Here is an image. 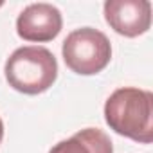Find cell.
Masks as SVG:
<instances>
[{"instance_id":"obj_1","label":"cell","mask_w":153,"mask_h":153,"mask_svg":"<svg viewBox=\"0 0 153 153\" xmlns=\"http://www.w3.org/2000/svg\"><path fill=\"white\" fill-rule=\"evenodd\" d=\"M105 121L115 133L140 144L153 140V94L137 87H123L105 103Z\"/></svg>"},{"instance_id":"obj_2","label":"cell","mask_w":153,"mask_h":153,"mask_svg":"<svg viewBox=\"0 0 153 153\" xmlns=\"http://www.w3.org/2000/svg\"><path fill=\"white\" fill-rule=\"evenodd\" d=\"M4 74L11 88L25 96L47 92L58 79V61L54 54L40 45L16 49L4 65Z\"/></svg>"},{"instance_id":"obj_3","label":"cell","mask_w":153,"mask_h":153,"mask_svg":"<svg viewBox=\"0 0 153 153\" xmlns=\"http://www.w3.org/2000/svg\"><path fill=\"white\" fill-rule=\"evenodd\" d=\"M61 54L65 65L72 72L94 76L108 67L112 59V45L105 33L94 27H81L65 38Z\"/></svg>"},{"instance_id":"obj_4","label":"cell","mask_w":153,"mask_h":153,"mask_svg":"<svg viewBox=\"0 0 153 153\" xmlns=\"http://www.w3.org/2000/svg\"><path fill=\"white\" fill-rule=\"evenodd\" d=\"M106 24L121 36L137 38L151 27V2L148 0H106Z\"/></svg>"},{"instance_id":"obj_5","label":"cell","mask_w":153,"mask_h":153,"mask_svg":"<svg viewBox=\"0 0 153 153\" xmlns=\"http://www.w3.org/2000/svg\"><path fill=\"white\" fill-rule=\"evenodd\" d=\"M61 27L63 16L59 9L45 2L27 6L16 18V33L25 42H51L61 33Z\"/></svg>"},{"instance_id":"obj_6","label":"cell","mask_w":153,"mask_h":153,"mask_svg":"<svg viewBox=\"0 0 153 153\" xmlns=\"http://www.w3.org/2000/svg\"><path fill=\"white\" fill-rule=\"evenodd\" d=\"M49 153H114V144L103 130L85 128L52 146Z\"/></svg>"},{"instance_id":"obj_7","label":"cell","mask_w":153,"mask_h":153,"mask_svg":"<svg viewBox=\"0 0 153 153\" xmlns=\"http://www.w3.org/2000/svg\"><path fill=\"white\" fill-rule=\"evenodd\" d=\"M2 139H4V123L0 119V142H2Z\"/></svg>"},{"instance_id":"obj_8","label":"cell","mask_w":153,"mask_h":153,"mask_svg":"<svg viewBox=\"0 0 153 153\" xmlns=\"http://www.w3.org/2000/svg\"><path fill=\"white\" fill-rule=\"evenodd\" d=\"M2 6H4V2H0V7H2Z\"/></svg>"}]
</instances>
